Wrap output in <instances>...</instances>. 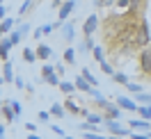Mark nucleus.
I'll use <instances>...</instances> for the list:
<instances>
[{
  "label": "nucleus",
  "instance_id": "f257e3e1",
  "mask_svg": "<svg viewBox=\"0 0 151 139\" xmlns=\"http://www.w3.org/2000/svg\"><path fill=\"white\" fill-rule=\"evenodd\" d=\"M30 32H32V25H30L28 21H21V23H16V25L12 28V32L7 34V37L12 39V43H14V46H19V43L28 37Z\"/></svg>",
  "mask_w": 151,
  "mask_h": 139
},
{
  "label": "nucleus",
  "instance_id": "f03ea898",
  "mask_svg": "<svg viewBox=\"0 0 151 139\" xmlns=\"http://www.w3.org/2000/svg\"><path fill=\"white\" fill-rule=\"evenodd\" d=\"M103 123H105V128H108L110 135H117V137H133V130L124 128L122 123H119V119H103Z\"/></svg>",
  "mask_w": 151,
  "mask_h": 139
},
{
  "label": "nucleus",
  "instance_id": "7ed1b4c3",
  "mask_svg": "<svg viewBox=\"0 0 151 139\" xmlns=\"http://www.w3.org/2000/svg\"><path fill=\"white\" fill-rule=\"evenodd\" d=\"M78 7V0H62V5L57 7V21H66L71 19V14Z\"/></svg>",
  "mask_w": 151,
  "mask_h": 139
},
{
  "label": "nucleus",
  "instance_id": "20e7f679",
  "mask_svg": "<svg viewBox=\"0 0 151 139\" xmlns=\"http://www.w3.org/2000/svg\"><path fill=\"white\" fill-rule=\"evenodd\" d=\"M135 34H137V37H135V43H137V46H149L151 43V30H149V23H147V21L140 23V28H137Z\"/></svg>",
  "mask_w": 151,
  "mask_h": 139
},
{
  "label": "nucleus",
  "instance_id": "39448f33",
  "mask_svg": "<svg viewBox=\"0 0 151 139\" xmlns=\"http://www.w3.org/2000/svg\"><path fill=\"white\" fill-rule=\"evenodd\" d=\"M60 30H62V39H64L66 43H73V39H76V23H73V21H71V19L62 21Z\"/></svg>",
  "mask_w": 151,
  "mask_h": 139
},
{
  "label": "nucleus",
  "instance_id": "423d86ee",
  "mask_svg": "<svg viewBox=\"0 0 151 139\" xmlns=\"http://www.w3.org/2000/svg\"><path fill=\"white\" fill-rule=\"evenodd\" d=\"M140 71L144 75H151V48L144 46V50L140 53Z\"/></svg>",
  "mask_w": 151,
  "mask_h": 139
},
{
  "label": "nucleus",
  "instance_id": "0eeeda50",
  "mask_svg": "<svg viewBox=\"0 0 151 139\" xmlns=\"http://www.w3.org/2000/svg\"><path fill=\"white\" fill-rule=\"evenodd\" d=\"M101 107H103V119H119V116H122V107H119V105H117V103H110V101H105L103 105H101Z\"/></svg>",
  "mask_w": 151,
  "mask_h": 139
},
{
  "label": "nucleus",
  "instance_id": "6e6552de",
  "mask_svg": "<svg viewBox=\"0 0 151 139\" xmlns=\"http://www.w3.org/2000/svg\"><path fill=\"white\" fill-rule=\"evenodd\" d=\"M96 28H99V16H96V14H89L85 19V23H83V34H85V37H92L96 32Z\"/></svg>",
  "mask_w": 151,
  "mask_h": 139
},
{
  "label": "nucleus",
  "instance_id": "1a4fd4ad",
  "mask_svg": "<svg viewBox=\"0 0 151 139\" xmlns=\"http://www.w3.org/2000/svg\"><path fill=\"white\" fill-rule=\"evenodd\" d=\"M14 48L12 43V39L5 34V37H0V62H5V59H9V50Z\"/></svg>",
  "mask_w": 151,
  "mask_h": 139
},
{
  "label": "nucleus",
  "instance_id": "9d476101",
  "mask_svg": "<svg viewBox=\"0 0 151 139\" xmlns=\"http://www.w3.org/2000/svg\"><path fill=\"white\" fill-rule=\"evenodd\" d=\"M128 128H131L133 132H147V130L151 128V121H147V119H131L128 121Z\"/></svg>",
  "mask_w": 151,
  "mask_h": 139
},
{
  "label": "nucleus",
  "instance_id": "9b49d317",
  "mask_svg": "<svg viewBox=\"0 0 151 139\" xmlns=\"http://www.w3.org/2000/svg\"><path fill=\"white\" fill-rule=\"evenodd\" d=\"M0 116L7 121V123H14V121H16V114H14V110H12L9 101H2V105H0Z\"/></svg>",
  "mask_w": 151,
  "mask_h": 139
},
{
  "label": "nucleus",
  "instance_id": "f8f14e48",
  "mask_svg": "<svg viewBox=\"0 0 151 139\" xmlns=\"http://www.w3.org/2000/svg\"><path fill=\"white\" fill-rule=\"evenodd\" d=\"M117 105L126 112H137V103L133 98H128V96H117Z\"/></svg>",
  "mask_w": 151,
  "mask_h": 139
},
{
  "label": "nucleus",
  "instance_id": "ddd939ff",
  "mask_svg": "<svg viewBox=\"0 0 151 139\" xmlns=\"http://www.w3.org/2000/svg\"><path fill=\"white\" fill-rule=\"evenodd\" d=\"M2 78H5V84H7V82L14 84V78H16V73H14V64H12L9 59H5V62H2Z\"/></svg>",
  "mask_w": 151,
  "mask_h": 139
},
{
  "label": "nucleus",
  "instance_id": "4468645a",
  "mask_svg": "<svg viewBox=\"0 0 151 139\" xmlns=\"http://www.w3.org/2000/svg\"><path fill=\"white\" fill-rule=\"evenodd\" d=\"M35 53H37V59H44V62H46V59L53 57V48L48 46V43H37V50H35Z\"/></svg>",
  "mask_w": 151,
  "mask_h": 139
},
{
  "label": "nucleus",
  "instance_id": "2eb2a0df",
  "mask_svg": "<svg viewBox=\"0 0 151 139\" xmlns=\"http://www.w3.org/2000/svg\"><path fill=\"white\" fill-rule=\"evenodd\" d=\"M14 25H16V21L12 19V16H5V19L0 21V37H5V34H9Z\"/></svg>",
  "mask_w": 151,
  "mask_h": 139
},
{
  "label": "nucleus",
  "instance_id": "dca6fc26",
  "mask_svg": "<svg viewBox=\"0 0 151 139\" xmlns=\"http://www.w3.org/2000/svg\"><path fill=\"white\" fill-rule=\"evenodd\" d=\"M64 110H66V114H73V116H76V114H80V105L69 96V98L64 101Z\"/></svg>",
  "mask_w": 151,
  "mask_h": 139
},
{
  "label": "nucleus",
  "instance_id": "f3484780",
  "mask_svg": "<svg viewBox=\"0 0 151 139\" xmlns=\"http://www.w3.org/2000/svg\"><path fill=\"white\" fill-rule=\"evenodd\" d=\"M60 75H57V71H53V73H48V75H41V82H46V84H50V87H55L57 89V84H60Z\"/></svg>",
  "mask_w": 151,
  "mask_h": 139
},
{
  "label": "nucleus",
  "instance_id": "a211bd4d",
  "mask_svg": "<svg viewBox=\"0 0 151 139\" xmlns=\"http://www.w3.org/2000/svg\"><path fill=\"white\" fill-rule=\"evenodd\" d=\"M73 84H76V89H78V91H85V93L89 91V87H92L83 75H76V78H73Z\"/></svg>",
  "mask_w": 151,
  "mask_h": 139
},
{
  "label": "nucleus",
  "instance_id": "6ab92c4d",
  "mask_svg": "<svg viewBox=\"0 0 151 139\" xmlns=\"http://www.w3.org/2000/svg\"><path fill=\"white\" fill-rule=\"evenodd\" d=\"M50 116H55V119H62V116H66V110L62 103H53L50 105Z\"/></svg>",
  "mask_w": 151,
  "mask_h": 139
},
{
  "label": "nucleus",
  "instance_id": "aec40b11",
  "mask_svg": "<svg viewBox=\"0 0 151 139\" xmlns=\"http://www.w3.org/2000/svg\"><path fill=\"white\" fill-rule=\"evenodd\" d=\"M57 89H60L62 93H66V96H71V93L76 91V84H73V82H69V80H60Z\"/></svg>",
  "mask_w": 151,
  "mask_h": 139
},
{
  "label": "nucleus",
  "instance_id": "412c9836",
  "mask_svg": "<svg viewBox=\"0 0 151 139\" xmlns=\"http://www.w3.org/2000/svg\"><path fill=\"white\" fill-rule=\"evenodd\" d=\"M80 75H83V78H85V80L92 84V87H99V80H96V75L92 73L89 68H80Z\"/></svg>",
  "mask_w": 151,
  "mask_h": 139
},
{
  "label": "nucleus",
  "instance_id": "4be33fe9",
  "mask_svg": "<svg viewBox=\"0 0 151 139\" xmlns=\"http://www.w3.org/2000/svg\"><path fill=\"white\" fill-rule=\"evenodd\" d=\"M112 82H114V84H124V87H126L128 75L124 73V71H114V73H112Z\"/></svg>",
  "mask_w": 151,
  "mask_h": 139
},
{
  "label": "nucleus",
  "instance_id": "5701e85b",
  "mask_svg": "<svg viewBox=\"0 0 151 139\" xmlns=\"http://www.w3.org/2000/svg\"><path fill=\"white\" fill-rule=\"evenodd\" d=\"M135 103H137V105H149V103H151V93L137 91V93H135Z\"/></svg>",
  "mask_w": 151,
  "mask_h": 139
},
{
  "label": "nucleus",
  "instance_id": "b1692460",
  "mask_svg": "<svg viewBox=\"0 0 151 139\" xmlns=\"http://www.w3.org/2000/svg\"><path fill=\"white\" fill-rule=\"evenodd\" d=\"M23 62H28V64H35V62H37V53H35L32 48H23Z\"/></svg>",
  "mask_w": 151,
  "mask_h": 139
},
{
  "label": "nucleus",
  "instance_id": "393cba45",
  "mask_svg": "<svg viewBox=\"0 0 151 139\" xmlns=\"http://www.w3.org/2000/svg\"><path fill=\"white\" fill-rule=\"evenodd\" d=\"M64 64H71V66L76 64V50H73L71 46L64 50Z\"/></svg>",
  "mask_w": 151,
  "mask_h": 139
},
{
  "label": "nucleus",
  "instance_id": "a878e982",
  "mask_svg": "<svg viewBox=\"0 0 151 139\" xmlns=\"http://www.w3.org/2000/svg\"><path fill=\"white\" fill-rule=\"evenodd\" d=\"M92 48H94L92 37H85V39H83V43H80V53H92Z\"/></svg>",
  "mask_w": 151,
  "mask_h": 139
},
{
  "label": "nucleus",
  "instance_id": "bb28decb",
  "mask_svg": "<svg viewBox=\"0 0 151 139\" xmlns=\"http://www.w3.org/2000/svg\"><path fill=\"white\" fill-rule=\"evenodd\" d=\"M137 112H140V116H142V119L151 121V103H149V105H142V107L137 105Z\"/></svg>",
  "mask_w": 151,
  "mask_h": 139
},
{
  "label": "nucleus",
  "instance_id": "cd10ccee",
  "mask_svg": "<svg viewBox=\"0 0 151 139\" xmlns=\"http://www.w3.org/2000/svg\"><path fill=\"white\" fill-rule=\"evenodd\" d=\"M32 2H35V0H23V2H21V7H19V19H21V16H25V14L30 11Z\"/></svg>",
  "mask_w": 151,
  "mask_h": 139
},
{
  "label": "nucleus",
  "instance_id": "c85d7f7f",
  "mask_svg": "<svg viewBox=\"0 0 151 139\" xmlns=\"http://www.w3.org/2000/svg\"><path fill=\"white\" fill-rule=\"evenodd\" d=\"M92 55H94V59L99 62V64L105 59V53H103V48H101V46H94V48H92Z\"/></svg>",
  "mask_w": 151,
  "mask_h": 139
},
{
  "label": "nucleus",
  "instance_id": "c756f323",
  "mask_svg": "<svg viewBox=\"0 0 151 139\" xmlns=\"http://www.w3.org/2000/svg\"><path fill=\"white\" fill-rule=\"evenodd\" d=\"M85 119L89 121V123H94V125H99V123H103V116H101V114H94V112H89V114H87Z\"/></svg>",
  "mask_w": 151,
  "mask_h": 139
},
{
  "label": "nucleus",
  "instance_id": "7c9ffc66",
  "mask_svg": "<svg viewBox=\"0 0 151 139\" xmlns=\"http://www.w3.org/2000/svg\"><path fill=\"white\" fill-rule=\"evenodd\" d=\"M9 105H12V110H14V114H16V119H19L21 114H23V105L19 101H9Z\"/></svg>",
  "mask_w": 151,
  "mask_h": 139
},
{
  "label": "nucleus",
  "instance_id": "2f4dec72",
  "mask_svg": "<svg viewBox=\"0 0 151 139\" xmlns=\"http://www.w3.org/2000/svg\"><path fill=\"white\" fill-rule=\"evenodd\" d=\"M126 89H128L131 93H137V91H142V84H137V82H131V80H128V82H126Z\"/></svg>",
  "mask_w": 151,
  "mask_h": 139
},
{
  "label": "nucleus",
  "instance_id": "473e14b6",
  "mask_svg": "<svg viewBox=\"0 0 151 139\" xmlns=\"http://www.w3.org/2000/svg\"><path fill=\"white\" fill-rule=\"evenodd\" d=\"M101 68H103V73L105 75H110V78H112V73H114V68H112V64H108V62H101Z\"/></svg>",
  "mask_w": 151,
  "mask_h": 139
},
{
  "label": "nucleus",
  "instance_id": "72a5a7b5",
  "mask_svg": "<svg viewBox=\"0 0 151 139\" xmlns=\"http://www.w3.org/2000/svg\"><path fill=\"white\" fill-rule=\"evenodd\" d=\"M14 87H16V89H25V80H23L21 75H16V78H14Z\"/></svg>",
  "mask_w": 151,
  "mask_h": 139
},
{
  "label": "nucleus",
  "instance_id": "f704fd0d",
  "mask_svg": "<svg viewBox=\"0 0 151 139\" xmlns=\"http://www.w3.org/2000/svg\"><path fill=\"white\" fill-rule=\"evenodd\" d=\"M50 130H53V135H57V137H66V132H64L62 128H60V125H55V123L50 125Z\"/></svg>",
  "mask_w": 151,
  "mask_h": 139
},
{
  "label": "nucleus",
  "instance_id": "c9c22d12",
  "mask_svg": "<svg viewBox=\"0 0 151 139\" xmlns=\"http://www.w3.org/2000/svg\"><path fill=\"white\" fill-rule=\"evenodd\" d=\"M37 119L41 121V123H48V121H50V112H39Z\"/></svg>",
  "mask_w": 151,
  "mask_h": 139
},
{
  "label": "nucleus",
  "instance_id": "e433bc0d",
  "mask_svg": "<svg viewBox=\"0 0 151 139\" xmlns=\"http://www.w3.org/2000/svg\"><path fill=\"white\" fill-rule=\"evenodd\" d=\"M53 23H46V25H41V34H44V37H46V34H50V32H53Z\"/></svg>",
  "mask_w": 151,
  "mask_h": 139
},
{
  "label": "nucleus",
  "instance_id": "4c0bfd02",
  "mask_svg": "<svg viewBox=\"0 0 151 139\" xmlns=\"http://www.w3.org/2000/svg\"><path fill=\"white\" fill-rule=\"evenodd\" d=\"M53 71H55V66H53V64H44V66H41V75H48V73H53Z\"/></svg>",
  "mask_w": 151,
  "mask_h": 139
},
{
  "label": "nucleus",
  "instance_id": "58836bf2",
  "mask_svg": "<svg viewBox=\"0 0 151 139\" xmlns=\"http://www.w3.org/2000/svg\"><path fill=\"white\" fill-rule=\"evenodd\" d=\"M78 128H80L83 132H85V130H96V125H94V123H89V121H85V123H80Z\"/></svg>",
  "mask_w": 151,
  "mask_h": 139
},
{
  "label": "nucleus",
  "instance_id": "ea45409f",
  "mask_svg": "<svg viewBox=\"0 0 151 139\" xmlns=\"http://www.w3.org/2000/svg\"><path fill=\"white\" fill-rule=\"evenodd\" d=\"M25 130L28 132H37V123H25Z\"/></svg>",
  "mask_w": 151,
  "mask_h": 139
},
{
  "label": "nucleus",
  "instance_id": "a19ab883",
  "mask_svg": "<svg viewBox=\"0 0 151 139\" xmlns=\"http://www.w3.org/2000/svg\"><path fill=\"white\" fill-rule=\"evenodd\" d=\"M55 71H57V75H60V78L66 73V71H64V64H57V66H55Z\"/></svg>",
  "mask_w": 151,
  "mask_h": 139
},
{
  "label": "nucleus",
  "instance_id": "79ce46f5",
  "mask_svg": "<svg viewBox=\"0 0 151 139\" xmlns=\"http://www.w3.org/2000/svg\"><path fill=\"white\" fill-rule=\"evenodd\" d=\"M32 37H35V39H41V37H44V34H41V28H35V30H32Z\"/></svg>",
  "mask_w": 151,
  "mask_h": 139
},
{
  "label": "nucleus",
  "instance_id": "37998d69",
  "mask_svg": "<svg viewBox=\"0 0 151 139\" xmlns=\"http://www.w3.org/2000/svg\"><path fill=\"white\" fill-rule=\"evenodd\" d=\"M5 16H7V7H5V5H0V21L5 19Z\"/></svg>",
  "mask_w": 151,
  "mask_h": 139
},
{
  "label": "nucleus",
  "instance_id": "c03bdc74",
  "mask_svg": "<svg viewBox=\"0 0 151 139\" xmlns=\"http://www.w3.org/2000/svg\"><path fill=\"white\" fill-rule=\"evenodd\" d=\"M25 91H28L30 96H32V93H35V87H32V84H25Z\"/></svg>",
  "mask_w": 151,
  "mask_h": 139
},
{
  "label": "nucleus",
  "instance_id": "a18cd8bd",
  "mask_svg": "<svg viewBox=\"0 0 151 139\" xmlns=\"http://www.w3.org/2000/svg\"><path fill=\"white\" fill-rule=\"evenodd\" d=\"M5 135H7V130H5V125H2V123H0V139L5 137Z\"/></svg>",
  "mask_w": 151,
  "mask_h": 139
},
{
  "label": "nucleus",
  "instance_id": "49530a36",
  "mask_svg": "<svg viewBox=\"0 0 151 139\" xmlns=\"http://www.w3.org/2000/svg\"><path fill=\"white\" fill-rule=\"evenodd\" d=\"M142 0H131V5H140Z\"/></svg>",
  "mask_w": 151,
  "mask_h": 139
},
{
  "label": "nucleus",
  "instance_id": "de8ad7c7",
  "mask_svg": "<svg viewBox=\"0 0 151 139\" xmlns=\"http://www.w3.org/2000/svg\"><path fill=\"white\" fill-rule=\"evenodd\" d=\"M2 84H5V78H2V75H0V87H2Z\"/></svg>",
  "mask_w": 151,
  "mask_h": 139
},
{
  "label": "nucleus",
  "instance_id": "09e8293b",
  "mask_svg": "<svg viewBox=\"0 0 151 139\" xmlns=\"http://www.w3.org/2000/svg\"><path fill=\"white\" fill-rule=\"evenodd\" d=\"M0 5H5V0H0Z\"/></svg>",
  "mask_w": 151,
  "mask_h": 139
},
{
  "label": "nucleus",
  "instance_id": "8fccbe9b",
  "mask_svg": "<svg viewBox=\"0 0 151 139\" xmlns=\"http://www.w3.org/2000/svg\"><path fill=\"white\" fill-rule=\"evenodd\" d=\"M0 96H2V89H0Z\"/></svg>",
  "mask_w": 151,
  "mask_h": 139
},
{
  "label": "nucleus",
  "instance_id": "3c124183",
  "mask_svg": "<svg viewBox=\"0 0 151 139\" xmlns=\"http://www.w3.org/2000/svg\"><path fill=\"white\" fill-rule=\"evenodd\" d=\"M0 105H2V98H0Z\"/></svg>",
  "mask_w": 151,
  "mask_h": 139
}]
</instances>
